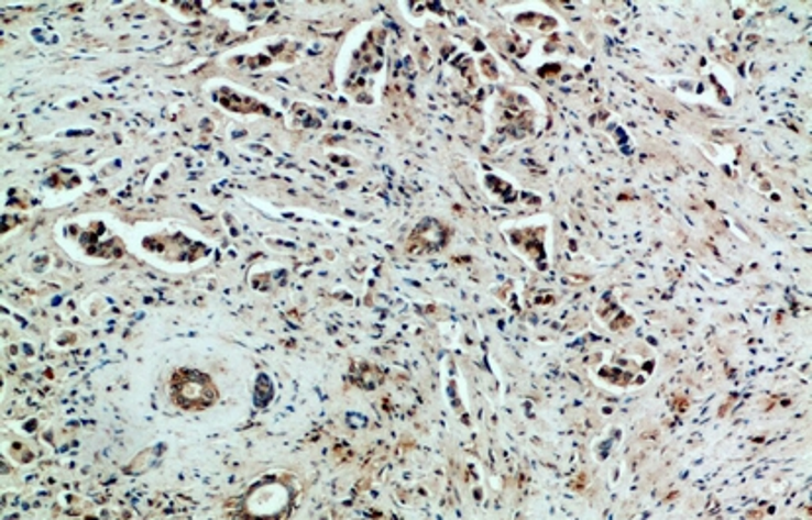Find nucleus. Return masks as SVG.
<instances>
[{
    "mask_svg": "<svg viewBox=\"0 0 812 520\" xmlns=\"http://www.w3.org/2000/svg\"><path fill=\"white\" fill-rule=\"evenodd\" d=\"M172 397L187 411L207 409L218 399V391L208 375L197 369H179L173 375Z\"/></svg>",
    "mask_w": 812,
    "mask_h": 520,
    "instance_id": "obj_1",
    "label": "nucleus"
}]
</instances>
